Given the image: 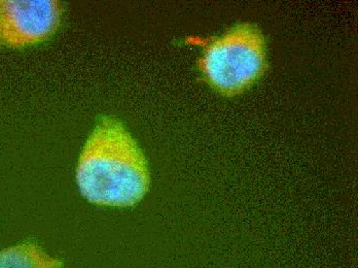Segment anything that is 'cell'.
<instances>
[{"mask_svg": "<svg viewBox=\"0 0 358 268\" xmlns=\"http://www.w3.org/2000/svg\"><path fill=\"white\" fill-rule=\"evenodd\" d=\"M61 259L48 254L36 241H26L0 251V268H63Z\"/></svg>", "mask_w": 358, "mask_h": 268, "instance_id": "obj_4", "label": "cell"}, {"mask_svg": "<svg viewBox=\"0 0 358 268\" xmlns=\"http://www.w3.org/2000/svg\"><path fill=\"white\" fill-rule=\"evenodd\" d=\"M76 180L91 204L130 208L148 193L150 174L143 152L123 124L103 117L83 148Z\"/></svg>", "mask_w": 358, "mask_h": 268, "instance_id": "obj_1", "label": "cell"}, {"mask_svg": "<svg viewBox=\"0 0 358 268\" xmlns=\"http://www.w3.org/2000/svg\"><path fill=\"white\" fill-rule=\"evenodd\" d=\"M62 13L56 0H0V45L20 49L47 41L58 30Z\"/></svg>", "mask_w": 358, "mask_h": 268, "instance_id": "obj_3", "label": "cell"}, {"mask_svg": "<svg viewBox=\"0 0 358 268\" xmlns=\"http://www.w3.org/2000/svg\"><path fill=\"white\" fill-rule=\"evenodd\" d=\"M198 65L206 82L220 94H240L267 69L265 36L255 24H238L206 41Z\"/></svg>", "mask_w": 358, "mask_h": 268, "instance_id": "obj_2", "label": "cell"}]
</instances>
